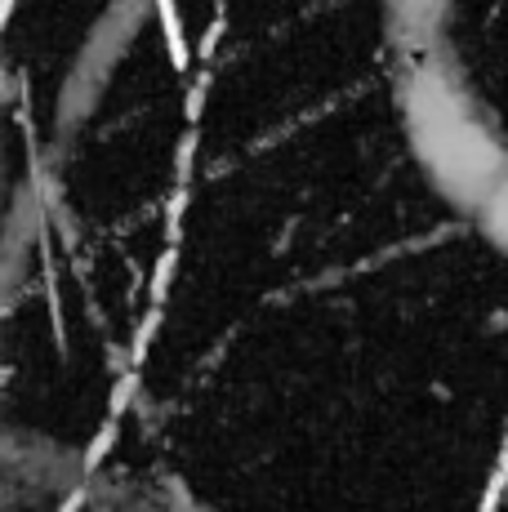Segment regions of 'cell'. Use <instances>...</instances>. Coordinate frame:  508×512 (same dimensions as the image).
Returning a JSON list of instances; mask_svg holds the SVG:
<instances>
[{
  "instance_id": "2",
  "label": "cell",
  "mask_w": 508,
  "mask_h": 512,
  "mask_svg": "<svg viewBox=\"0 0 508 512\" xmlns=\"http://www.w3.org/2000/svg\"><path fill=\"white\" fill-rule=\"evenodd\" d=\"M477 219H482V232L491 236V241L508 254V183L500 187V192H495V201L486 205V210L477 214Z\"/></svg>"
},
{
  "instance_id": "1",
  "label": "cell",
  "mask_w": 508,
  "mask_h": 512,
  "mask_svg": "<svg viewBox=\"0 0 508 512\" xmlns=\"http://www.w3.org/2000/svg\"><path fill=\"white\" fill-rule=\"evenodd\" d=\"M402 116L410 147L428 179L437 183V192L482 214L508 183V152L442 58H419L406 72Z\"/></svg>"
}]
</instances>
